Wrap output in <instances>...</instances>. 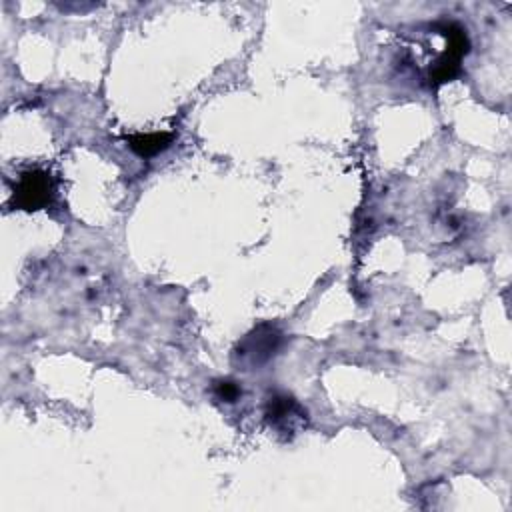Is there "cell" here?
Here are the masks:
<instances>
[{"mask_svg":"<svg viewBox=\"0 0 512 512\" xmlns=\"http://www.w3.org/2000/svg\"><path fill=\"white\" fill-rule=\"evenodd\" d=\"M440 34L446 38L444 52L434 60L428 72V80L434 86L446 84L460 74L462 58L470 52V40L466 30L458 22H440Z\"/></svg>","mask_w":512,"mask_h":512,"instance_id":"6da1fadb","label":"cell"},{"mask_svg":"<svg viewBox=\"0 0 512 512\" xmlns=\"http://www.w3.org/2000/svg\"><path fill=\"white\" fill-rule=\"evenodd\" d=\"M282 346V332L272 324H260L248 332L234 350V360L246 370L266 364Z\"/></svg>","mask_w":512,"mask_h":512,"instance_id":"7a4b0ae2","label":"cell"},{"mask_svg":"<svg viewBox=\"0 0 512 512\" xmlns=\"http://www.w3.org/2000/svg\"><path fill=\"white\" fill-rule=\"evenodd\" d=\"M54 198V180L50 172L32 168L18 176L12 190V204L20 210H40L46 208Z\"/></svg>","mask_w":512,"mask_h":512,"instance_id":"3957f363","label":"cell"},{"mask_svg":"<svg viewBox=\"0 0 512 512\" xmlns=\"http://www.w3.org/2000/svg\"><path fill=\"white\" fill-rule=\"evenodd\" d=\"M266 420L278 432L294 434L306 422V412L302 406L286 394H272L266 402Z\"/></svg>","mask_w":512,"mask_h":512,"instance_id":"277c9868","label":"cell"},{"mask_svg":"<svg viewBox=\"0 0 512 512\" xmlns=\"http://www.w3.org/2000/svg\"><path fill=\"white\" fill-rule=\"evenodd\" d=\"M172 140L174 136L170 132H148V134H134L126 138L130 150H134L142 158H148L166 150L172 144Z\"/></svg>","mask_w":512,"mask_h":512,"instance_id":"5b68a950","label":"cell"},{"mask_svg":"<svg viewBox=\"0 0 512 512\" xmlns=\"http://www.w3.org/2000/svg\"><path fill=\"white\" fill-rule=\"evenodd\" d=\"M214 394H216L218 400L234 402L242 394V390L232 380H218V382H214Z\"/></svg>","mask_w":512,"mask_h":512,"instance_id":"8992f818","label":"cell"}]
</instances>
